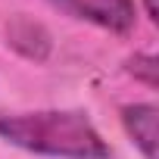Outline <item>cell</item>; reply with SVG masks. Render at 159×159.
Masks as SVG:
<instances>
[{"instance_id":"obj_1","label":"cell","mask_w":159,"mask_h":159,"mask_svg":"<svg viewBox=\"0 0 159 159\" xmlns=\"http://www.w3.org/2000/svg\"><path fill=\"white\" fill-rule=\"evenodd\" d=\"M0 137L53 159H109V147L100 131L81 112H16L0 116Z\"/></svg>"},{"instance_id":"obj_4","label":"cell","mask_w":159,"mask_h":159,"mask_svg":"<svg viewBox=\"0 0 159 159\" xmlns=\"http://www.w3.org/2000/svg\"><path fill=\"white\" fill-rule=\"evenodd\" d=\"M147 16H150V19H156V7H153V0H147Z\"/></svg>"},{"instance_id":"obj_2","label":"cell","mask_w":159,"mask_h":159,"mask_svg":"<svg viewBox=\"0 0 159 159\" xmlns=\"http://www.w3.org/2000/svg\"><path fill=\"white\" fill-rule=\"evenodd\" d=\"M59 10L75 19H84L106 31L125 34L134 28V3L131 0H53Z\"/></svg>"},{"instance_id":"obj_3","label":"cell","mask_w":159,"mask_h":159,"mask_svg":"<svg viewBox=\"0 0 159 159\" xmlns=\"http://www.w3.org/2000/svg\"><path fill=\"white\" fill-rule=\"evenodd\" d=\"M122 122L128 128V134L134 137V143L140 147V153L147 159H156V106L153 103H134L122 109Z\"/></svg>"}]
</instances>
